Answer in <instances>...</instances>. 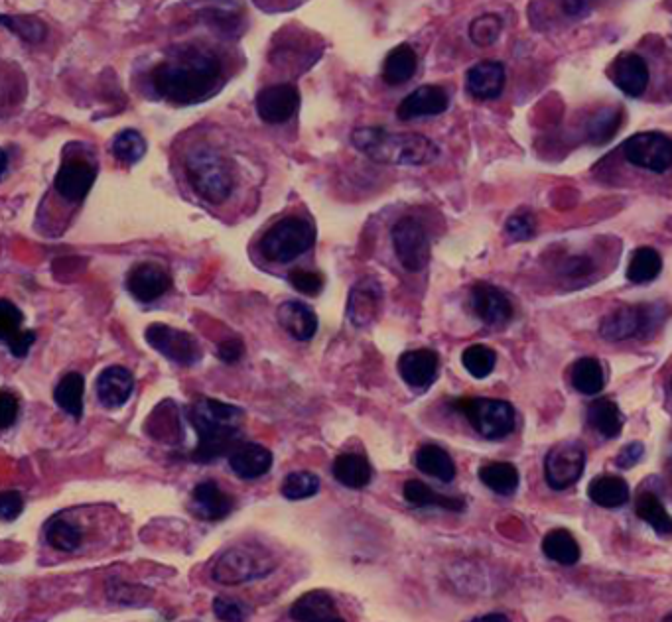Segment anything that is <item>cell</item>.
<instances>
[{
  "mask_svg": "<svg viewBox=\"0 0 672 622\" xmlns=\"http://www.w3.org/2000/svg\"><path fill=\"white\" fill-rule=\"evenodd\" d=\"M221 62L207 50L188 48L158 63L150 81L154 91L176 105H194L207 99L219 85Z\"/></svg>",
  "mask_w": 672,
  "mask_h": 622,
  "instance_id": "cell-1",
  "label": "cell"
},
{
  "mask_svg": "<svg viewBox=\"0 0 672 622\" xmlns=\"http://www.w3.org/2000/svg\"><path fill=\"white\" fill-rule=\"evenodd\" d=\"M190 424L198 434V445L190 453V459L211 463L219 457H229L241 445L245 414L233 404L200 398L190 408Z\"/></svg>",
  "mask_w": 672,
  "mask_h": 622,
  "instance_id": "cell-2",
  "label": "cell"
},
{
  "mask_svg": "<svg viewBox=\"0 0 672 622\" xmlns=\"http://www.w3.org/2000/svg\"><path fill=\"white\" fill-rule=\"evenodd\" d=\"M351 142L361 154L387 166H426L440 156V148L430 138L410 132H389L381 126L355 128Z\"/></svg>",
  "mask_w": 672,
  "mask_h": 622,
  "instance_id": "cell-3",
  "label": "cell"
},
{
  "mask_svg": "<svg viewBox=\"0 0 672 622\" xmlns=\"http://www.w3.org/2000/svg\"><path fill=\"white\" fill-rule=\"evenodd\" d=\"M186 174L194 191L211 205L225 203L235 189L231 164L209 146H198L188 154Z\"/></svg>",
  "mask_w": 672,
  "mask_h": 622,
  "instance_id": "cell-4",
  "label": "cell"
},
{
  "mask_svg": "<svg viewBox=\"0 0 672 622\" xmlns=\"http://www.w3.org/2000/svg\"><path fill=\"white\" fill-rule=\"evenodd\" d=\"M276 569V561L265 548L235 546L225 550L211 567V579L219 585H243L269 577Z\"/></svg>",
  "mask_w": 672,
  "mask_h": 622,
  "instance_id": "cell-5",
  "label": "cell"
},
{
  "mask_svg": "<svg viewBox=\"0 0 672 622\" xmlns=\"http://www.w3.org/2000/svg\"><path fill=\"white\" fill-rule=\"evenodd\" d=\"M314 245H316L314 225L302 217L292 215L280 219L270 227L259 243V250L270 262L286 264L308 252Z\"/></svg>",
  "mask_w": 672,
  "mask_h": 622,
  "instance_id": "cell-6",
  "label": "cell"
},
{
  "mask_svg": "<svg viewBox=\"0 0 672 622\" xmlns=\"http://www.w3.org/2000/svg\"><path fill=\"white\" fill-rule=\"evenodd\" d=\"M456 410L464 414L471 428L485 439H503L511 436L517 426L515 408L505 400L462 398L456 400Z\"/></svg>",
  "mask_w": 672,
  "mask_h": 622,
  "instance_id": "cell-7",
  "label": "cell"
},
{
  "mask_svg": "<svg viewBox=\"0 0 672 622\" xmlns=\"http://www.w3.org/2000/svg\"><path fill=\"white\" fill-rule=\"evenodd\" d=\"M665 317L667 310L663 306H623L605 317L600 325V335L605 341H627L655 331Z\"/></svg>",
  "mask_w": 672,
  "mask_h": 622,
  "instance_id": "cell-8",
  "label": "cell"
},
{
  "mask_svg": "<svg viewBox=\"0 0 672 622\" xmlns=\"http://www.w3.org/2000/svg\"><path fill=\"white\" fill-rule=\"evenodd\" d=\"M586 467V449L578 441H560L546 453L544 477L550 489L566 491L574 487Z\"/></svg>",
  "mask_w": 672,
  "mask_h": 622,
  "instance_id": "cell-9",
  "label": "cell"
},
{
  "mask_svg": "<svg viewBox=\"0 0 672 622\" xmlns=\"http://www.w3.org/2000/svg\"><path fill=\"white\" fill-rule=\"evenodd\" d=\"M623 154L629 164L653 174L672 168V140L663 132H639L625 140Z\"/></svg>",
  "mask_w": 672,
  "mask_h": 622,
  "instance_id": "cell-10",
  "label": "cell"
},
{
  "mask_svg": "<svg viewBox=\"0 0 672 622\" xmlns=\"http://www.w3.org/2000/svg\"><path fill=\"white\" fill-rule=\"evenodd\" d=\"M144 337L154 351H158L176 365L194 367L202 361V347L198 339L182 329H174L164 323H152L146 329Z\"/></svg>",
  "mask_w": 672,
  "mask_h": 622,
  "instance_id": "cell-11",
  "label": "cell"
},
{
  "mask_svg": "<svg viewBox=\"0 0 672 622\" xmlns=\"http://www.w3.org/2000/svg\"><path fill=\"white\" fill-rule=\"evenodd\" d=\"M391 239L404 270L420 272L426 268L430 260V241L418 219H399L391 231Z\"/></svg>",
  "mask_w": 672,
  "mask_h": 622,
  "instance_id": "cell-12",
  "label": "cell"
},
{
  "mask_svg": "<svg viewBox=\"0 0 672 622\" xmlns=\"http://www.w3.org/2000/svg\"><path fill=\"white\" fill-rule=\"evenodd\" d=\"M257 113L269 125H282L290 121L300 107V93L290 83H278L265 87L257 95Z\"/></svg>",
  "mask_w": 672,
  "mask_h": 622,
  "instance_id": "cell-13",
  "label": "cell"
},
{
  "mask_svg": "<svg viewBox=\"0 0 672 622\" xmlns=\"http://www.w3.org/2000/svg\"><path fill=\"white\" fill-rule=\"evenodd\" d=\"M170 288H172L170 274L156 262H140L127 274V290L142 304L156 302Z\"/></svg>",
  "mask_w": 672,
  "mask_h": 622,
  "instance_id": "cell-14",
  "label": "cell"
},
{
  "mask_svg": "<svg viewBox=\"0 0 672 622\" xmlns=\"http://www.w3.org/2000/svg\"><path fill=\"white\" fill-rule=\"evenodd\" d=\"M471 310L487 325L501 327L513 319V306L507 294L491 284L479 282L471 288Z\"/></svg>",
  "mask_w": 672,
  "mask_h": 622,
  "instance_id": "cell-15",
  "label": "cell"
},
{
  "mask_svg": "<svg viewBox=\"0 0 672 622\" xmlns=\"http://www.w3.org/2000/svg\"><path fill=\"white\" fill-rule=\"evenodd\" d=\"M381 300H383V288L375 278L367 276L359 280L351 288L347 298V317L351 325H355L357 329L369 327L377 319Z\"/></svg>",
  "mask_w": 672,
  "mask_h": 622,
  "instance_id": "cell-16",
  "label": "cell"
},
{
  "mask_svg": "<svg viewBox=\"0 0 672 622\" xmlns=\"http://www.w3.org/2000/svg\"><path fill=\"white\" fill-rule=\"evenodd\" d=\"M450 107V97L440 85H422L406 95L397 109L401 121H414L422 117L442 115Z\"/></svg>",
  "mask_w": 672,
  "mask_h": 622,
  "instance_id": "cell-17",
  "label": "cell"
},
{
  "mask_svg": "<svg viewBox=\"0 0 672 622\" xmlns=\"http://www.w3.org/2000/svg\"><path fill=\"white\" fill-rule=\"evenodd\" d=\"M95 392L99 402L109 408H123L135 392V376L125 367H107L95 380Z\"/></svg>",
  "mask_w": 672,
  "mask_h": 622,
  "instance_id": "cell-18",
  "label": "cell"
},
{
  "mask_svg": "<svg viewBox=\"0 0 672 622\" xmlns=\"http://www.w3.org/2000/svg\"><path fill=\"white\" fill-rule=\"evenodd\" d=\"M440 369V357L432 349L406 351L399 359V374L414 390H426L434 384Z\"/></svg>",
  "mask_w": 672,
  "mask_h": 622,
  "instance_id": "cell-19",
  "label": "cell"
},
{
  "mask_svg": "<svg viewBox=\"0 0 672 622\" xmlns=\"http://www.w3.org/2000/svg\"><path fill=\"white\" fill-rule=\"evenodd\" d=\"M611 79L617 85L619 91H623L627 97H641L651 79V71L647 62L633 52H625L617 56L611 69Z\"/></svg>",
  "mask_w": 672,
  "mask_h": 622,
  "instance_id": "cell-20",
  "label": "cell"
},
{
  "mask_svg": "<svg viewBox=\"0 0 672 622\" xmlns=\"http://www.w3.org/2000/svg\"><path fill=\"white\" fill-rule=\"evenodd\" d=\"M95 168L85 160H66L56 174L54 187L56 191L69 201L79 203L87 197L91 187L95 184Z\"/></svg>",
  "mask_w": 672,
  "mask_h": 622,
  "instance_id": "cell-21",
  "label": "cell"
},
{
  "mask_svg": "<svg viewBox=\"0 0 672 622\" xmlns=\"http://www.w3.org/2000/svg\"><path fill=\"white\" fill-rule=\"evenodd\" d=\"M192 508L202 520L221 522L233 512L235 498L225 493L215 481H202L192 491Z\"/></svg>",
  "mask_w": 672,
  "mask_h": 622,
  "instance_id": "cell-22",
  "label": "cell"
},
{
  "mask_svg": "<svg viewBox=\"0 0 672 622\" xmlns=\"http://www.w3.org/2000/svg\"><path fill=\"white\" fill-rule=\"evenodd\" d=\"M231 471L245 481H255L265 477L272 467V453L261 443H241L229 455Z\"/></svg>",
  "mask_w": 672,
  "mask_h": 622,
  "instance_id": "cell-23",
  "label": "cell"
},
{
  "mask_svg": "<svg viewBox=\"0 0 672 622\" xmlns=\"http://www.w3.org/2000/svg\"><path fill=\"white\" fill-rule=\"evenodd\" d=\"M505 81V65L499 62L475 63L466 75L468 93L479 101L497 99L505 89Z\"/></svg>",
  "mask_w": 672,
  "mask_h": 622,
  "instance_id": "cell-24",
  "label": "cell"
},
{
  "mask_svg": "<svg viewBox=\"0 0 672 622\" xmlns=\"http://www.w3.org/2000/svg\"><path fill=\"white\" fill-rule=\"evenodd\" d=\"M290 619L300 622H343L336 601L326 591H310L290 607Z\"/></svg>",
  "mask_w": 672,
  "mask_h": 622,
  "instance_id": "cell-25",
  "label": "cell"
},
{
  "mask_svg": "<svg viewBox=\"0 0 672 622\" xmlns=\"http://www.w3.org/2000/svg\"><path fill=\"white\" fill-rule=\"evenodd\" d=\"M280 327L298 341H312L318 333V315L302 302H284L276 311Z\"/></svg>",
  "mask_w": 672,
  "mask_h": 622,
  "instance_id": "cell-26",
  "label": "cell"
},
{
  "mask_svg": "<svg viewBox=\"0 0 672 622\" xmlns=\"http://www.w3.org/2000/svg\"><path fill=\"white\" fill-rule=\"evenodd\" d=\"M332 473L339 485H343L345 489H353V491H361L369 487L373 479V467L367 461V457L361 453L337 455L332 465Z\"/></svg>",
  "mask_w": 672,
  "mask_h": 622,
  "instance_id": "cell-27",
  "label": "cell"
},
{
  "mask_svg": "<svg viewBox=\"0 0 672 622\" xmlns=\"http://www.w3.org/2000/svg\"><path fill=\"white\" fill-rule=\"evenodd\" d=\"M414 465L418 471L442 481V483H452L456 479V463L450 457L446 449H442L436 443H424L416 455H414Z\"/></svg>",
  "mask_w": 672,
  "mask_h": 622,
  "instance_id": "cell-28",
  "label": "cell"
},
{
  "mask_svg": "<svg viewBox=\"0 0 672 622\" xmlns=\"http://www.w3.org/2000/svg\"><path fill=\"white\" fill-rule=\"evenodd\" d=\"M44 536H46V542L56 552H64V554L79 552L85 540L81 526L69 520L68 516H54L52 520H48L44 528Z\"/></svg>",
  "mask_w": 672,
  "mask_h": 622,
  "instance_id": "cell-29",
  "label": "cell"
},
{
  "mask_svg": "<svg viewBox=\"0 0 672 622\" xmlns=\"http://www.w3.org/2000/svg\"><path fill=\"white\" fill-rule=\"evenodd\" d=\"M404 500L412 506L424 508V506H438L444 510H452V512H462L466 508V502L462 498L446 497L436 493L434 489H430L428 485H424L418 479H410L404 483L403 489Z\"/></svg>",
  "mask_w": 672,
  "mask_h": 622,
  "instance_id": "cell-30",
  "label": "cell"
},
{
  "mask_svg": "<svg viewBox=\"0 0 672 622\" xmlns=\"http://www.w3.org/2000/svg\"><path fill=\"white\" fill-rule=\"evenodd\" d=\"M479 479L487 489L503 497L513 495L519 487V471L513 463H507V461L483 465L479 469Z\"/></svg>",
  "mask_w": 672,
  "mask_h": 622,
  "instance_id": "cell-31",
  "label": "cell"
},
{
  "mask_svg": "<svg viewBox=\"0 0 672 622\" xmlns=\"http://www.w3.org/2000/svg\"><path fill=\"white\" fill-rule=\"evenodd\" d=\"M416 67H418L416 52L408 44H401L389 52L387 60L383 63V79L389 85H403L414 77Z\"/></svg>",
  "mask_w": 672,
  "mask_h": 622,
  "instance_id": "cell-32",
  "label": "cell"
},
{
  "mask_svg": "<svg viewBox=\"0 0 672 622\" xmlns=\"http://www.w3.org/2000/svg\"><path fill=\"white\" fill-rule=\"evenodd\" d=\"M588 497L602 508H619L629 500V485L623 477L604 475L592 481Z\"/></svg>",
  "mask_w": 672,
  "mask_h": 622,
  "instance_id": "cell-33",
  "label": "cell"
},
{
  "mask_svg": "<svg viewBox=\"0 0 672 622\" xmlns=\"http://www.w3.org/2000/svg\"><path fill=\"white\" fill-rule=\"evenodd\" d=\"M542 552L548 560L560 565H576L580 561V546L566 530H552L542 540Z\"/></svg>",
  "mask_w": 672,
  "mask_h": 622,
  "instance_id": "cell-34",
  "label": "cell"
},
{
  "mask_svg": "<svg viewBox=\"0 0 672 622\" xmlns=\"http://www.w3.org/2000/svg\"><path fill=\"white\" fill-rule=\"evenodd\" d=\"M83 394H85L83 376L79 373H69L58 382V386L54 390V400L73 420H81V416H83Z\"/></svg>",
  "mask_w": 672,
  "mask_h": 622,
  "instance_id": "cell-35",
  "label": "cell"
},
{
  "mask_svg": "<svg viewBox=\"0 0 672 622\" xmlns=\"http://www.w3.org/2000/svg\"><path fill=\"white\" fill-rule=\"evenodd\" d=\"M590 426L604 437H617L623 430V416L615 402L609 398H598L588 408Z\"/></svg>",
  "mask_w": 672,
  "mask_h": 622,
  "instance_id": "cell-36",
  "label": "cell"
},
{
  "mask_svg": "<svg viewBox=\"0 0 672 622\" xmlns=\"http://www.w3.org/2000/svg\"><path fill=\"white\" fill-rule=\"evenodd\" d=\"M635 514L645 520L659 536H671L672 516L653 493H641L635 502Z\"/></svg>",
  "mask_w": 672,
  "mask_h": 622,
  "instance_id": "cell-37",
  "label": "cell"
},
{
  "mask_svg": "<svg viewBox=\"0 0 672 622\" xmlns=\"http://www.w3.org/2000/svg\"><path fill=\"white\" fill-rule=\"evenodd\" d=\"M572 386L586 396H594L600 394L604 390L605 376L602 363L594 357H584L580 361L574 363L572 367Z\"/></svg>",
  "mask_w": 672,
  "mask_h": 622,
  "instance_id": "cell-38",
  "label": "cell"
},
{
  "mask_svg": "<svg viewBox=\"0 0 672 622\" xmlns=\"http://www.w3.org/2000/svg\"><path fill=\"white\" fill-rule=\"evenodd\" d=\"M661 270H663L661 254L651 247H643L633 252L627 266V278L633 284H649L655 278H659Z\"/></svg>",
  "mask_w": 672,
  "mask_h": 622,
  "instance_id": "cell-39",
  "label": "cell"
},
{
  "mask_svg": "<svg viewBox=\"0 0 672 622\" xmlns=\"http://www.w3.org/2000/svg\"><path fill=\"white\" fill-rule=\"evenodd\" d=\"M621 123H623V111L619 107L600 109L596 115H592V119L588 121V126H586L588 140L592 144L602 146L617 134Z\"/></svg>",
  "mask_w": 672,
  "mask_h": 622,
  "instance_id": "cell-40",
  "label": "cell"
},
{
  "mask_svg": "<svg viewBox=\"0 0 672 622\" xmlns=\"http://www.w3.org/2000/svg\"><path fill=\"white\" fill-rule=\"evenodd\" d=\"M320 477L312 471H292L280 485L282 497L288 500H306L320 493Z\"/></svg>",
  "mask_w": 672,
  "mask_h": 622,
  "instance_id": "cell-41",
  "label": "cell"
},
{
  "mask_svg": "<svg viewBox=\"0 0 672 622\" xmlns=\"http://www.w3.org/2000/svg\"><path fill=\"white\" fill-rule=\"evenodd\" d=\"M113 156L123 164H136L146 154V140L136 130H121L113 144H111Z\"/></svg>",
  "mask_w": 672,
  "mask_h": 622,
  "instance_id": "cell-42",
  "label": "cell"
},
{
  "mask_svg": "<svg viewBox=\"0 0 672 622\" xmlns=\"http://www.w3.org/2000/svg\"><path fill=\"white\" fill-rule=\"evenodd\" d=\"M497 363V355L493 349L485 345H471L462 353V365L473 378H487L493 373Z\"/></svg>",
  "mask_w": 672,
  "mask_h": 622,
  "instance_id": "cell-43",
  "label": "cell"
},
{
  "mask_svg": "<svg viewBox=\"0 0 672 622\" xmlns=\"http://www.w3.org/2000/svg\"><path fill=\"white\" fill-rule=\"evenodd\" d=\"M503 30V20L497 14H483L470 24V40L475 46L487 48L497 42Z\"/></svg>",
  "mask_w": 672,
  "mask_h": 622,
  "instance_id": "cell-44",
  "label": "cell"
},
{
  "mask_svg": "<svg viewBox=\"0 0 672 622\" xmlns=\"http://www.w3.org/2000/svg\"><path fill=\"white\" fill-rule=\"evenodd\" d=\"M2 24L30 44H38L46 38V26L38 18L30 16H2Z\"/></svg>",
  "mask_w": 672,
  "mask_h": 622,
  "instance_id": "cell-45",
  "label": "cell"
},
{
  "mask_svg": "<svg viewBox=\"0 0 672 622\" xmlns=\"http://www.w3.org/2000/svg\"><path fill=\"white\" fill-rule=\"evenodd\" d=\"M156 420V432H152L150 436L154 439H160L164 443H178L184 434H182V426L178 422V412H176V406L166 414L164 412V404H160L152 416Z\"/></svg>",
  "mask_w": 672,
  "mask_h": 622,
  "instance_id": "cell-46",
  "label": "cell"
},
{
  "mask_svg": "<svg viewBox=\"0 0 672 622\" xmlns=\"http://www.w3.org/2000/svg\"><path fill=\"white\" fill-rule=\"evenodd\" d=\"M288 282L292 284V288L304 296H318L324 286H326V278L320 272H312V270H292L288 274Z\"/></svg>",
  "mask_w": 672,
  "mask_h": 622,
  "instance_id": "cell-47",
  "label": "cell"
},
{
  "mask_svg": "<svg viewBox=\"0 0 672 622\" xmlns=\"http://www.w3.org/2000/svg\"><path fill=\"white\" fill-rule=\"evenodd\" d=\"M213 613L219 621H247L251 615V609L247 603H243L237 597H215Z\"/></svg>",
  "mask_w": 672,
  "mask_h": 622,
  "instance_id": "cell-48",
  "label": "cell"
},
{
  "mask_svg": "<svg viewBox=\"0 0 672 622\" xmlns=\"http://www.w3.org/2000/svg\"><path fill=\"white\" fill-rule=\"evenodd\" d=\"M22 323H24L22 311L18 310L10 300H2L0 302V339H2V343L6 339H10L12 335H16L18 331H22Z\"/></svg>",
  "mask_w": 672,
  "mask_h": 622,
  "instance_id": "cell-49",
  "label": "cell"
},
{
  "mask_svg": "<svg viewBox=\"0 0 672 622\" xmlns=\"http://www.w3.org/2000/svg\"><path fill=\"white\" fill-rule=\"evenodd\" d=\"M507 235L517 241V243H523V241H529L535 237V231H537V221L531 213H519L515 217H511L507 221Z\"/></svg>",
  "mask_w": 672,
  "mask_h": 622,
  "instance_id": "cell-50",
  "label": "cell"
},
{
  "mask_svg": "<svg viewBox=\"0 0 672 622\" xmlns=\"http://www.w3.org/2000/svg\"><path fill=\"white\" fill-rule=\"evenodd\" d=\"M34 341H36V331H32V329H22V331H18L16 335H12L10 339H6L4 345L8 347V351H10L16 359H24V357L28 355L30 347L34 345Z\"/></svg>",
  "mask_w": 672,
  "mask_h": 622,
  "instance_id": "cell-51",
  "label": "cell"
},
{
  "mask_svg": "<svg viewBox=\"0 0 672 622\" xmlns=\"http://www.w3.org/2000/svg\"><path fill=\"white\" fill-rule=\"evenodd\" d=\"M24 510V498L16 491H4L0 495V516L4 522L16 520Z\"/></svg>",
  "mask_w": 672,
  "mask_h": 622,
  "instance_id": "cell-52",
  "label": "cell"
},
{
  "mask_svg": "<svg viewBox=\"0 0 672 622\" xmlns=\"http://www.w3.org/2000/svg\"><path fill=\"white\" fill-rule=\"evenodd\" d=\"M245 355V345L239 339H227L223 343H219L217 347V357L227 363V365H235L243 359Z\"/></svg>",
  "mask_w": 672,
  "mask_h": 622,
  "instance_id": "cell-53",
  "label": "cell"
},
{
  "mask_svg": "<svg viewBox=\"0 0 672 622\" xmlns=\"http://www.w3.org/2000/svg\"><path fill=\"white\" fill-rule=\"evenodd\" d=\"M18 398L14 394H10L8 390H4L0 394V414H2V430H8L16 418H18Z\"/></svg>",
  "mask_w": 672,
  "mask_h": 622,
  "instance_id": "cell-54",
  "label": "cell"
},
{
  "mask_svg": "<svg viewBox=\"0 0 672 622\" xmlns=\"http://www.w3.org/2000/svg\"><path fill=\"white\" fill-rule=\"evenodd\" d=\"M643 453H645L643 443L633 441V443L625 445V447L619 451V455H617V459H615V465H617L619 469H631V467H635V465L641 461Z\"/></svg>",
  "mask_w": 672,
  "mask_h": 622,
  "instance_id": "cell-55",
  "label": "cell"
},
{
  "mask_svg": "<svg viewBox=\"0 0 672 622\" xmlns=\"http://www.w3.org/2000/svg\"><path fill=\"white\" fill-rule=\"evenodd\" d=\"M562 10L572 18H582L590 12L592 0H558Z\"/></svg>",
  "mask_w": 672,
  "mask_h": 622,
  "instance_id": "cell-56",
  "label": "cell"
},
{
  "mask_svg": "<svg viewBox=\"0 0 672 622\" xmlns=\"http://www.w3.org/2000/svg\"><path fill=\"white\" fill-rule=\"evenodd\" d=\"M111 587L115 589V591H109L113 601H119L123 605H133V599H136L135 591H138L136 587H131L127 583H111Z\"/></svg>",
  "mask_w": 672,
  "mask_h": 622,
  "instance_id": "cell-57",
  "label": "cell"
},
{
  "mask_svg": "<svg viewBox=\"0 0 672 622\" xmlns=\"http://www.w3.org/2000/svg\"><path fill=\"white\" fill-rule=\"evenodd\" d=\"M592 268H594V264H592L588 258L578 256V258H570V260H568L564 272H566L568 276H584V274H588Z\"/></svg>",
  "mask_w": 672,
  "mask_h": 622,
  "instance_id": "cell-58",
  "label": "cell"
},
{
  "mask_svg": "<svg viewBox=\"0 0 672 622\" xmlns=\"http://www.w3.org/2000/svg\"><path fill=\"white\" fill-rule=\"evenodd\" d=\"M475 621L487 622V621H507V617L503 615H487V617H477Z\"/></svg>",
  "mask_w": 672,
  "mask_h": 622,
  "instance_id": "cell-59",
  "label": "cell"
},
{
  "mask_svg": "<svg viewBox=\"0 0 672 622\" xmlns=\"http://www.w3.org/2000/svg\"><path fill=\"white\" fill-rule=\"evenodd\" d=\"M665 621H672V613L669 615V617H667V619H665Z\"/></svg>",
  "mask_w": 672,
  "mask_h": 622,
  "instance_id": "cell-60",
  "label": "cell"
},
{
  "mask_svg": "<svg viewBox=\"0 0 672 622\" xmlns=\"http://www.w3.org/2000/svg\"><path fill=\"white\" fill-rule=\"evenodd\" d=\"M671 388H672V384H671Z\"/></svg>",
  "mask_w": 672,
  "mask_h": 622,
  "instance_id": "cell-61",
  "label": "cell"
}]
</instances>
